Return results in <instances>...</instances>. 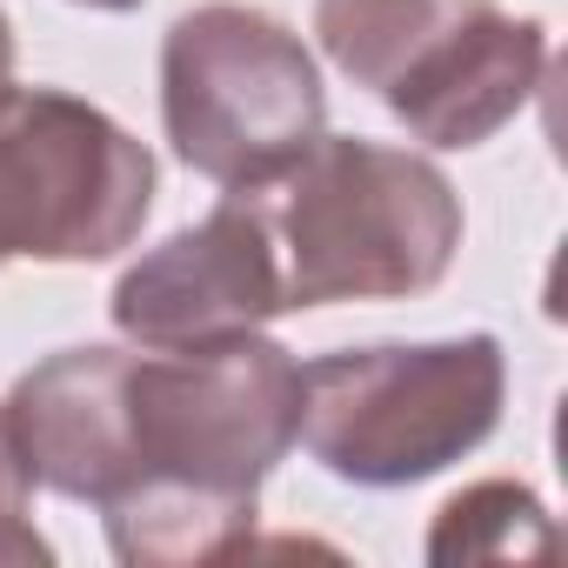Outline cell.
<instances>
[{"mask_svg": "<svg viewBox=\"0 0 568 568\" xmlns=\"http://www.w3.org/2000/svg\"><path fill=\"white\" fill-rule=\"evenodd\" d=\"M481 8H495V0H322V8H315V34H322L328 61L355 88L382 94L448 28H462Z\"/></svg>", "mask_w": 568, "mask_h": 568, "instance_id": "cell-8", "label": "cell"}, {"mask_svg": "<svg viewBox=\"0 0 568 568\" xmlns=\"http://www.w3.org/2000/svg\"><path fill=\"white\" fill-rule=\"evenodd\" d=\"M261 194L288 308L408 302L448 274L462 247V201L428 154L322 134Z\"/></svg>", "mask_w": 568, "mask_h": 568, "instance_id": "cell-2", "label": "cell"}, {"mask_svg": "<svg viewBox=\"0 0 568 568\" xmlns=\"http://www.w3.org/2000/svg\"><path fill=\"white\" fill-rule=\"evenodd\" d=\"M34 488L94 501L128 568L227 561L302 428V362L254 335L207 348H61L14 382Z\"/></svg>", "mask_w": 568, "mask_h": 568, "instance_id": "cell-1", "label": "cell"}, {"mask_svg": "<svg viewBox=\"0 0 568 568\" xmlns=\"http://www.w3.org/2000/svg\"><path fill=\"white\" fill-rule=\"evenodd\" d=\"M541 74H548V28L481 8L462 28H448L408 74H395L382 101L428 148H481L535 101Z\"/></svg>", "mask_w": 568, "mask_h": 568, "instance_id": "cell-7", "label": "cell"}, {"mask_svg": "<svg viewBox=\"0 0 568 568\" xmlns=\"http://www.w3.org/2000/svg\"><path fill=\"white\" fill-rule=\"evenodd\" d=\"M154 154L61 88L0 94V261H108L141 241Z\"/></svg>", "mask_w": 568, "mask_h": 568, "instance_id": "cell-5", "label": "cell"}, {"mask_svg": "<svg viewBox=\"0 0 568 568\" xmlns=\"http://www.w3.org/2000/svg\"><path fill=\"white\" fill-rule=\"evenodd\" d=\"M108 315L134 348H207L288 315V281L261 194H227L201 227H181L141 254L114 281Z\"/></svg>", "mask_w": 568, "mask_h": 568, "instance_id": "cell-6", "label": "cell"}, {"mask_svg": "<svg viewBox=\"0 0 568 568\" xmlns=\"http://www.w3.org/2000/svg\"><path fill=\"white\" fill-rule=\"evenodd\" d=\"M548 555V515L528 488L515 481H475L468 495H455L428 535V555L435 561H475V555Z\"/></svg>", "mask_w": 568, "mask_h": 568, "instance_id": "cell-9", "label": "cell"}, {"mask_svg": "<svg viewBox=\"0 0 568 568\" xmlns=\"http://www.w3.org/2000/svg\"><path fill=\"white\" fill-rule=\"evenodd\" d=\"M74 8H101V14H128V8H141V0H74Z\"/></svg>", "mask_w": 568, "mask_h": 568, "instance_id": "cell-12", "label": "cell"}, {"mask_svg": "<svg viewBox=\"0 0 568 568\" xmlns=\"http://www.w3.org/2000/svg\"><path fill=\"white\" fill-rule=\"evenodd\" d=\"M501 395L508 362L495 335L335 348L302 368L295 442L355 488H408L475 455L501 422Z\"/></svg>", "mask_w": 568, "mask_h": 568, "instance_id": "cell-3", "label": "cell"}, {"mask_svg": "<svg viewBox=\"0 0 568 568\" xmlns=\"http://www.w3.org/2000/svg\"><path fill=\"white\" fill-rule=\"evenodd\" d=\"M161 121L194 174L247 194L281 181L328 134V94L288 21L207 0L161 41Z\"/></svg>", "mask_w": 568, "mask_h": 568, "instance_id": "cell-4", "label": "cell"}, {"mask_svg": "<svg viewBox=\"0 0 568 568\" xmlns=\"http://www.w3.org/2000/svg\"><path fill=\"white\" fill-rule=\"evenodd\" d=\"M14 88V28H8V14H0V94Z\"/></svg>", "mask_w": 568, "mask_h": 568, "instance_id": "cell-11", "label": "cell"}, {"mask_svg": "<svg viewBox=\"0 0 568 568\" xmlns=\"http://www.w3.org/2000/svg\"><path fill=\"white\" fill-rule=\"evenodd\" d=\"M28 501H34V475L21 462V442L8 428V408H0V561H54V548L34 528Z\"/></svg>", "mask_w": 568, "mask_h": 568, "instance_id": "cell-10", "label": "cell"}]
</instances>
